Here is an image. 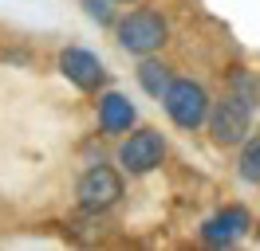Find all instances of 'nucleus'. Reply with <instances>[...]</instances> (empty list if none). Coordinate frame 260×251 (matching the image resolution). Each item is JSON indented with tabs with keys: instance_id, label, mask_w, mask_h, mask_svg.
<instances>
[{
	"instance_id": "nucleus-7",
	"label": "nucleus",
	"mask_w": 260,
	"mask_h": 251,
	"mask_svg": "<svg viewBox=\"0 0 260 251\" xmlns=\"http://www.w3.org/2000/svg\"><path fill=\"white\" fill-rule=\"evenodd\" d=\"M248 232H252V216L244 212L241 204H229V208H221L217 216H209L201 224V239H205L209 247H233V243H241Z\"/></svg>"
},
{
	"instance_id": "nucleus-4",
	"label": "nucleus",
	"mask_w": 260,
	"mask_h": 251,
	"mask_svg": "<svg viewBox=\"0 0 260 251\" xmlns=\"http://www.w3.org/2000/svg\"><path fill=\"white\" fill-rule=\"evenodd\" d=\"M166 153H170V145H166L162 130H154V126H134V130L122 134L114 157H118V169L126 173V177H150L154 169L166 165Z\"/></svg>"
},
{
	"instance_id": "nucleus-2",
	"label": "nucleus",
	"mask_w": 260,
	"mask_h": 251,
	"mask_svg": "<svg viewBox=\"0 0 260 251\" xmlns=\"http://www.w3.org/2000/svg\"><path fill=\"white\" fill-rule=\"evenodd\" d=\"M114 39L118 47L142 59V55H158L170 44V20L162 8H150V4H134L130 12H122L114 20Z\"/></svg>"
},
{
	"instance_id": "nucleus-10",
	"label": "nucleus",
	"mask_w": 260,
	"mask_h": 251,
	"mask_svg": "<svg viewBox=\"0 0 260 251\" xmlns=\"http://www.w3.org/2000/svg\"><path fill=\"white\" fill-rule=\"evenodd\" d=\"M237 177L244 185H260V134H248L237 145Z\"/></svg>"
},
{
	"instance_id": "nucleus-9",
	"label": "nucleus",
	"mask_w": 260,
	"mask_h": 251,
	"mask_svg": "<svg viewBox=\"0 0 260 251\" xmlns=\"http://www.w3.org/2000/svg\"><path fill=\"white\" fill-rule=\"evenodd\" d=\"M134 78H138V87H142L150 98H158V102H162L166 87L174 82V67H170L166 59H158V55H142V59H138Z\"/></svg>"
},
{
	"instance_id": "nucleus-8",
	"label": "nucleus",
	"mask_w": 260,
	"mask_h": 251,
	"mask_svg": "<svg viewBox=\"0 0 260 251\" xmlns=\"http://www.w3.org/2000/svg\"><path fill=\"white\" fill-rule=\"evenodd\" d=\"M95 118H99V130H103V134L122 138L126 130L138 126V106H134L122 91H103L99 102H95Z\"/></svg>"
},
{
	"instance_id": "nucleus-5",
	"label": "nucleus",
	"mask_w": 260,
	"mask_h": 251,
	"mask_svg": "<svg viewBox=\"0 0 260 251\" xmlns=\"http://www.w3.org/2000/svg\"><path fill=\"white\" fill-rule=\"evenodd\" d=\"M122 196H126V181H122V169H114V165H91V169H83L79 185H75V200L91 216H103V212L118 208Z\"/></svg>"
},
{
	"instance_id": "nucleus-6",
	"label": "nucleus",
	"mask_w": 260,
	"mask_h": 251,
	"mask_svg": "<svg viewBox=\"0 0 260 251\" xmlns=\"http://www.w3.org/2000/svg\"><path fill=\"white\" fill-rule=\"evenodd\" d=\"M59 75L83 94H95L107 87V67L99 59L95 51H87V47H63L59 51Z\"/></svg>"
},
{
	"instance_id": "nucleus-11",
	"label": "nucleus",
	"mask_w": 260,
	"mask_h": 251,
	"mask_svg": "<svg viewBox=\"0 0 260 251\" xmlns=\"http://www.w3.org/2000/svg\"><path fill=\"white\" fill-rule=\"evenodd\" d=\"M79 4H83V12L91 16L95 24L114 28V20H118V16H114V4H111V0H79Z\"/></svg>"
},
{
	"instance_id": "nucleus-12",
	"label": "nucleus",
	"mask_w": 260,
	"mask_h": 251,
	"mask_svg": "<svg viewBox=\"0 0 260 251\" xmlns=\"http://www.w3.org/2000/svg\"><path fill=\"white\" fill-rule=\"evenodd\" d=\"M111 4H118V8H130V4H142V0H111Z\"/></svg>"
},
{
	"instance_id": "nucleus-1",
	"label": "nucleus",
	"mask_w": 260,
	"mask_h": 251,
	"mask_svg": "<svg viewBox=\"0 0 260 251\" xmlns=\"http://www.w3.org/2000/svg\"><path fill=\"white\" fill-rule=\"evenodd\" d=\"M252 118H256V94L248 91L244 78H237V87L225 91L221 98H213L209 106V118H205L209 141L217 149H237L252 134Z\"/></svg>"
},
{
	"instance_id": "nucleus-3",
	"label": "nucleus",
	"mask_w": 260,
	"mask_h": 251,
	"mask_svg": "<svg viewBox=\"0 0 260 251\" xmlns=\"http://www.w3.org/2000/svg\"><path fill=\"white\" fill-rule=\"evenodd\" d=\"M209 106H213L209 87H205L201 78H189V75H174V82H170L166 94H162L166 118L178 126L181 134H197V130H205Z\"/></svg>"
}]
</instances>
